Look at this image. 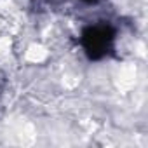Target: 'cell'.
<instances>
[{"mask_svg":"<svg viewBox=\"0 0 148 148\" xmlns=\"http://www.w3.org/2000/svg\"><path fill=\"white\" fill-rule=\"evenodd\" d=\"M84 2H89L91 4V2H98V0H84Z\"/></svg>","mask_w":148,"mask_h":148,"instance_id":"2","label":"cell"},{"mask_svg":"<svg viewBox=\"0 0 148 148\" xmlns=\"http://www.w3.org/2000/svg\"><path fill=\"white\" fill-rule=\"evenodd\" d=\"M113 37L115 32L112 30V26L108 25H94V26H87L82 32V47L86 51V54L91 59H103L113 44Z\"/></svg>","mask_w":148,"mask_h":148,"instance_id":"1","label":"cell"}]
</instances>
